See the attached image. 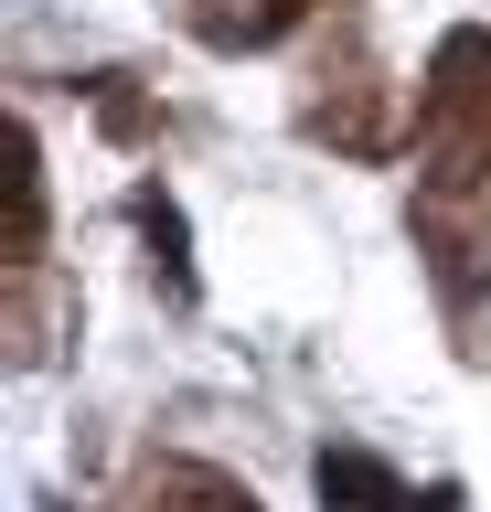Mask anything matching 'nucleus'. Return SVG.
Segmentation results:
<instances>
[{
    "instance_id": "obj_1",
    "label": "nucleus",
    "mask_w": 491,
    "mask_h": 512,
    "mask_svg": "<svg viewBox=\"0 0 491 512\" xmlns=\"http://www.w3.org/2000/svg\"><path fill=\"white\" fill-rule=\"evenodd\" d=\"M417 182L491 192V22H449L417 75Z\"/></svg>"
},
{
    "instance_id": "obj_2",
    "label": "nucleus",
    "mask_w": 491,
    "mask_h": 512,
    "mask_svg": "<svg viewBox=\"0 0 491 512\" xmlns=\"http://www.w3.org/2000/svg\"><path fill=\"white\" fill-rule=\"evenodd\" d=\"M299 139L331 160H395L406 150V118H395V86H385L363 22H331L321 54L299 64Z\"/></svg>"
},
{
    "instance_id": "obj_3",
    "label": "nucleus",
    "mask_w": 491,
    "mask_h": 512,
    "mask_svg": "<svg viewBox=\"0 0 491 512\" xmlns=\"http://www.w3.org/2000/svg\"><path fill=\"white\" fill-rule=\"evenodd\" d=\"M417 256H427V288H438V320H449L459 363L491 374V192H427L417 182Z\"/></svg>"
},
{
    "instance_id": "obj_4",
    "label": "nucleus",
    "mask_w": 491,
    "mask_h": 512,
    "mask_svg": "<svg viewBox=\"0 0 491 512\" xmlns=\"http://www.w3.org/2000/svg\"><path fill=\"white\" fill-rule=\"evenodd\" d=\"M129 512H267V502L235 470H214V459H139Z\"/></svg>"
},
{
    "instance_id": "obj_5",
    "label": "nucleus",
    "mask_w": 491,
    "mask_h": 512,
    "mask_svg": "<svg viewBox=\"0 0 491 512\" xmlns=\"http://www.w3.org/2000/svg\"><path fill=\"white\" fill-rule=\"evenodd\" d=\"M11 224H0V267L11 278H43V235H54V203H43V139L33 118H11Z\"/></svg>"
},
{
    "instance_id": "obj_6",
    "label": "nucleus",
    "mask_w": 491,
    "mask_h": 512,
    "mask_svg": "<svg viewBox=\"0 0 491 512\" xmlns=\"http://www.w3.org/2000/svg\"><path fill=\"white\" fill-rule=\"evenodd\" d=\"M299 22H331V0H193V32L214 54H267Z\"/></svg>"
},
{
    "instance_id": "obj_7",
    "label": "nucleus",
    "mask_w": 491,
    "mask_h": 512,
    "mask_svg": "<svg viewBox=\"0 0 491 512\" xmlns=\"http://www.w3.org/2000/svg\"><path fill=\"white\" fill-rule=\"evenodd\" d=\"M129 235L150 246L161 299H171V310H193V224H182V203H171L161 182H129Z\"/></svg>"
},
{
    "instance_id": "obj_8",
    "label": "nucleus",
    "mask_w": 491,
    "mask_h": 512,
    "mask_svg": "<svg viewBox=\"0 0 491 512\" xmlns=\"http://www.w3.org/2000/svg\"><path fill=\"white\" fill-rule=\"evenodd\" d=\"M86 96H97V118L118 128V139H150V107H139V96H129V75H97V86H86Z\"/></svg>"
},
{
    "instance_id": "obj_9",
    "label": "nucleus",
    "mask_w": 491,
    "mask_h": 512,
    "mask_svg": "<svg viewBox=\"0 0 491 512\" xmlns=\"http://www.w3.org/2000/svg\"><path fill=\"white\" fill-rule=\"evenodd\" d=\"M459 502H470V491H459V480H427V491H395L385 512H459Z\"/></svg>"
}]
</instances>
